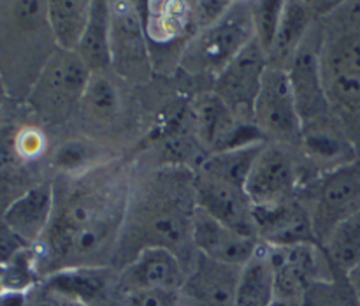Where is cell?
<instances>
[{
    "mask_svg": "<svg viewBox=\"0 0 360 306\" xmlns=\"http://www.w3.org/2000/svg\"><path fill=\"white\" fill-rule=\"evenodd\" d=\"M253 39L255 25L250 4L231 2L217 21L192 35L179 63L190 74L217 77Z\"/></svg>",
    "mask_w": 360,
    "mask_h": 306,
    "instance_id": "cell-3",
    "label": "cell"
},
{
    "mask_svg": "<svg viewBox=\"0 0 360 306\" xmlns=\"http://www.w3.org/2000/svg\"><path fill=\"white\" fill-rule=\"evenodd\" d=\"M250 7H252L253 25H255V39L262 46L266 55H269V49L276 37L278 27H280L285 2L260 0V2H250Z\"/></svg>",
    "mask_w": 360,
    "mask_h": 306,
    "instance_id": "cell-29",
    "label": "cell"
},
{
    "mask_svg": "<svg viewBox=\"0 0 360 306\" xmlns=\"http://www.w3.org/2000/svg\"><path fill=\"white\" fill-rule=\"evenodd\" d=\"M243 267L227 266L197 253L192 271L179 291L188 306H234Z\"/></svg>",
    "mask_w": 360,
    "mask_h": 306,
    "instance_id": "cell-13",
    "label": "cell"
},
{
    "mask_svg": "<svg viewBox=\"0 0 360 306\" xmlns=\"http://www.w3.org/2000/svg\"><path fill=\"white\" fill-rule=\"evenodd\" d=\"M347 281H348V285H350L352 292H354L355 299H357V302L360 306V264L355 267L354 271H350V273L347 274Z\"/></svg>",
    "mask_w": 360,
    "mask_h": 306,
    "instance_id": "cell-36",
    "label": "cell"
},
{
    "mask_svg": "<svg viewBox=\"0 0 360 306\" xmlns=\"http://www.w3.org/2000/svg\"><path fill=\"white\" fill-rule=\"evenodd\" d=\"M53 210L55 189L51 185H37L7 208L4 222L23 243H37L51 222Z\"/></svg>",
    "mask_w": 360,
    "mask_h": 306,
    "instance_id": "cell-17",
    "label": "cell"
},
{
    "mask_svg": "<svg viewBox=\"0 0 360 306\" xmlns=\"http://www.w3.org/2000/svg\"><path fill=\"white\" fill-rule=\"evenodd\" d=\"M129 199L127 178L111 167L91 169L55 190L51 222L34 250L39 274L115 260Z\"/></svg>",
    "mask_w": 360,
    "mask_h": 306,
    "instance_id": "cell-1",
    "label": "cell"
},
{
    "mask_svg": "<svg viewBox=\"0 0 360 306\" xmlns=\"http://www.w3.org/2000/svg\"><path fill=\"white\" fill-rule=\"evenodd\" d=\"M306 211L316 243L323 246L336 225L360 213V160H348L323 172L313 186Z\"/></svg>",
    "mask_w": 360,
    "mask_h": 306,
    "instance_id": "cell-4",
    "label": "cell"
},
{
    "mask_svg": "<svg viewBox=\"0 0 360 306\" xmlns=\"http://www.w3.org/2000/svg\"><path fill=\"white\" fill-rule=\"evenodd\" d=\"M292 90L299 116L304 122H311L322 116L327 109V91L323 88L322 62L319 58L316 46L306 37L297 56L288 69Z\"/></svg>",
    "mask_w": 360,
    "mask_h": 306,
    "instance_id": "cell-15",
    "label": "cell"
},
{
    "mask_svg": "<svg viewBox=\"0 0 360 306\" xmlns=\"http://www.w3.org/2000/svg\"><path fill=\"white\" fill-rule=\"evenodd\" d=\"M193 246L200 255L234 267H245L260 248L259 239L227 227L200 208L193 215Z\"/></svg>",
    "mask_w": 360,
    "mask_h": 306,
    "instance_id": "cell-12",
    "label": "cell"
},
{
    "mask_svg": "<svg viewBox=\"0 0 360 306\" xmlns=\"http://www.w3.org/2000/svg\"><path fill=\"white\" fill-rule=\"evenodd\" d=\"M253 122L260 132L278 141L295 143L301 139L304 127L295 104L288 70L267 65L253 106Z\"/></svg>",
    "mask_w": 360,
    "mask_h": 306,
    "instance_id": "cell-7",
    "label": "cell"
},
{
    "mask_svg": "<svg viewBox=\"0 0 360 306\" xmlns=\"http://www.w3.org/2000/svg\"><path fill=\"white\" fill-rule=\"evenodd\" d=\"M28 295L21 292H4L0 295V306H27Z\"/></svg>",
    "mask_w": 360,
    "mask_h": 306,
    "instance_id": "cell-35",
    "label": "cell"
},
{
    "mask_svg": "<svg viewBox=\"0 0 360 306\" xmlns=\"http://www.w3.org/2000/svg\"><path fill=\"white\" fill-rule=\"evenodd\" d=\"M185 266L167 248H146L123 269L122 283L127 292L165 291L178 292L185 283Z\"/></svg>",
    "mask_w": 360,
    "mask_h": 306,
    "instance_id": "cell-14",
    "label": "cell"
},
{
    "mask_svg": "<svg viewBox=\"0 0 360 306\" xmlns=\"http://www.w3.org/2000/svg\"><path fill=\"white\" fill-rule=\"evenodd\" d=\"M311 23V7L302 2H285L280 27L269 49V65L288 70L304 44Z\"/></svg>",
    "mask_w": 360,
    "mask_h": 306,
    "instance_id": "cell-18",
    "label": "cell"
},
{
    "mask_svg": "<svg viewBox=\"0 0 360 306\" xmlns=\"http://www.w3.org/2000/svg\"><path fill=\"white\" fill-rule=\"evenodd\" d=\"M276 283L267 248H259L257 255L243 267L234 306H274Z\"/></svg>",
    "mask_w": 360,
    "mask_h": 306,
    "instance_id": "cell-22",
    "label": "cell"
},
{
    "mask_svg": "<svg viewBox=\"0 0 360 306\" xmlns=\"http://www.w3.org/2000/svg\"><path fill=\"white\" fill-rule=\"evenodd\" d=\"M37 262L34 250L23 248L11 257L2 266L4 292H21L28 294L39 280Z\"/></svg>",
    "mask_w": 360,
    "mask_h": 306,
    "instance_id": "cell-27",
    "label": "cell"
},
{
    "mask_svg": "<svg viewBox=\"0 0 360 306\" xmlns=\"http://www.w3.org/2000/svg\"><path fill=\"white\" fill-rule=\"evenodd\" d=\"M190 23L192 7L186 2H155L148 7L144 28L155 42H169L179 37Z\"/></svg>",
    "mask_w": 360,
    "mask_h": 306,
    "instance_id": "cell-25",
    "label": "cell"
},
{
    "mask_svg": "<svg viewBox=\"0 0 360 306\" xmlns=\"http://www.w3.org/2000/svg\"><path fill=\"white\" fill-rule=\"evenodd\" d=\"M109 39H111V2L95 0L90 7L86 30L76 51L91 72L111 69Z\"/></svg>",
    "mask_w": 360,
    "mask_h": 306,
    "instance_id": "cell-20",
    "label": "cell"
},
{
    "mask_svg": "<svg viewBox=\"0 0 360 306\" xmlns=\"http://www.w3.org/2000/svg\"><path fill=\"white\" fill-rule=\"evenodd\" d=\"M81 104L94 118H109L118 111L120 95L112 81L102 72H94L83 95Z\"/></svg>",
    "mask_w": 360,
    "mask_h": 306,
    "instance_id": "cell-28",
    "label": "cell"
},
{
    "mask_svg": "<svg viewBox=\"0 0 360 306\" xmlns=\"http://www.w3.org/2000/svg\"><path fill=\"white\" fill-rule=\"evenodd\" d=\"M130 306H179L178 292L134 291L129 292Z\"/></svg>",
    "mask_w": 360,
    "mask_h": 306,
    "instance_id": "cell-32",
    "label": "cell"
},
{
    "mask_svg": "<svg viewBox=\"0 0 360 306\" xmlns=\"http://www.w3.org/2000/svg\"><path fill=\"white\" fill-rule=\"evenodd\" d=\"M95 157H97V151L91 144L79 139H72L58 146L55 157H53V164L62 169L63 172L77 176L91 171Z\"/></svg>",
    "mask_w": 360,
    "mask_h": 306,
    "instance_id": "cell-30",
    "label": "cell"
},
{
    "mask_svg": "<svg viewBox=\"0 0 360 306\" xmlns=\"http://www.w3.org/2000/svg\"><path fill=\"white\" fill-rule=\"evenodd\" d=\"M48 7L49 32L55 46L62 51H77L81 37L86 30L91 2L88 0H55Z\"/></svg>",
    "mask_w": 360,
    "mask_h": 306,
    "instance_id": "cell-21",
    "label": "cell"
},
{
    "mask_svg": "<svg viewBox=\"0 0 360 306\" xmlns=\"http://www.w3.org/2000/svg\"><path fill=\"white\" fill-rule=\"evenodd\" d=\"M269 60L266 51L253 39L214 79L213 94L238 115H248L253 120V106L259 97L262 77Z\"/></svg>",
    "mask_w": 360,
    "mask_h": 306,
    "instance_id": "cell-9",
    "label": "cell"
},
{
    "mask_svg": "<svg viewBox=\"0 0 360 306\" xmlns=\"http://www.w3.org/2000/svg\"><path fill=\"white\" fill-rule=\"evenodd\" d=\"M91 74L77 53L56 49L41 70L32 94L35 109L49 122L65 118L83 101Z\"/></svg>",
    "mask_w": 360,
    "mask_h": 306,
    "instance_id": "cell-5",
    "label": "cell"
},
{
    "mask_svg": "<svg viewBox=\"0 0 360 306\" xmlns=\"http://www.w3.org/2000/svg\"><path fill=\"white\" fill-rule=\"evenodd\" d=\"M195 199L197 208L218 222L241 234L257 238L253 204L243 186L199 171L195 174Z\"/></svg>",
    "mask_w": 360,
    "mask_h": 306,
    "instance_id": "cell-11",
    "label": "cell"
},
{
    "mask_svg": "<svg viewBox=\"0 0 360 306\" xmlns=\"http://www.w3.org/2000/svg\"><path fill=\"white\" fill-rule=\"evenodd\" d=\"M306 306H359L350 285L348 291L336 285V280L313 285L304 295Z\"/></svg>",
    "mask_w": 360,
    "mask_h": 306,
    "instance_id": "cell-31",
    "label": "cell"
},
{
    "mask_svg": "<svg viewBox=\"0 0 360 306\" xmlns=\"http://www.w3.org/2000/svg\"><path fill=\"white\" fill-rule=\"evenodd\" d=\"M246 196L253 208H273L288 203L295 190V165L280 146L264 144L246 178Z\"/></svg>",
    "mask_w": 360,
    "mask_h": 306,
    "instance_id": "cell-10",
    "label": "cell"
},
{
    "mask_svg": "<svg viewBox=\"0 0 360 306\" xmlns=\"http://www.w3.org/2000/svg\"><path fill=\"white\" fill-rule=\"evenodd\" d=\"M111 67L116 74L136 83L151 74L146 28L141 11L132 2H111Z\"/></svg>",
    "mask_w": 360,
    "mask_h": 306,
    "instance_id": "cell-8",
    "label": "cell"
},
{
    "mask_svg": "<svg viewBox=\"0 0 360 306\" xmlns=\"http://www.w3.org/2000/svg\"><path fill=\"white\" fill-rule=\"evenodd\" d=\"M322 77H360V32L345 35L336 42L329 60L322 65Z\"/></svg>",
    "mask_w": 360,
    "mask_h": 306,
    "instance_id": "cell-26",
    "label": "cell"
},
{
    "mask_svg": "<svg viewBox=\"0 0 360 306\" xmlns=\"http://www.w3.org/2000/svg\"><path fill=\"white\" fill-rule=\"evenodd\" d=\"M319 246L316 243L267 246V255L274 271L276 299H281L280 302L287 305L304 299L313 285L333 281L323 276L326 273L330 276L334 269L326 252L320 253Z\"/></svg>",
    "mask_w": 360,
    "mask_h": 306,
    "instance_id": "cell-6",
    "label": "cell"
},
{
    "mask_svg": "<svg viewBox=\"0 0 360 306\" xmlns=\"http://www.w3.org/2000/svg\"><path fill=\"white\" fill-rule=\"evenodd\" d=\"M42 287L53 294L91 306L105 294L108 271L104 267H74L56 271L44 278Z\"/></svg>",
    "mask_w": 360,
    "mask_h": 306,
    "instance_id": "cell-19",
    "label": "cell"
},
{
    "mask_svg": "<svg viewBox=\"0 0 360 306\" xmlns=\"http://www.w3.org/2000/svg\"><path fill=\"white\" fill-rule=\"evenodd\" d=\"M4 294V283H2V264H0V295Z\"/></svg>",
    "mask_w": 360,
    "mask_h": 306,
    "instance_id": "cell-37",
    "label": "cell"
},
{
    "mask_svg": "<svg viewBox=\"0 0 360 306\" xmlns=\"http://www.w3.org/2000/svg\"><path fill=\"white\" fill-rule=\"evenodd\" d=\"M27 306H86V305L72 301V299L62 298V295L58 294H53V292L46 291V288L42 287V294H39L37 298L32 301V305H27Z\"/></svg>",
    "mask_w": 360,
    "mask_h": 306,
    "instance_id": "cell-34",
    "label": "cell"
},
{
    "mask_svg": "<svg viewBox=\"0 0 360 306\" xmlns=\"http://www.w3.org/2000/svg\"><path fill=\"white\" fill-rule=\"evenodd\" d=\"M253 217L257 238H262L267 246L316 243L308 211L295 200L273 208H253Z\"/></svg>",
    "mask_w": 360,
    "mask_h": 306,
    "instance_id": "cell-16",
    "label": "cell"
},
{
    "mask_svg": "<svg viewBox=\"0 0 360 306\" xmlns=\"http://www.w3.org/2000/svg\"><path fill=\"white\" fill-rule=\"evenodd\" d=\"M323 248L334 271L345 276L354 271L360 264V213L336 225Z\"/></svg>",
    "mask_w": 360,
    "mask_h": 306,
    "instance_id": "cell-24",
    "label": "cell"
},
{
    "mask_svg": "<svg viewBox=\"0 0 360 306\" xmlns=\"http://www.w3.org/2000/svg\"><path fill=\"white\" fill-rule=\"evenodd\" d=\"M195 210V176L192 172L171 167L151 174L141 190H130L115 260L125 262L127 259L130 264L143 250L153 246L171 250L181 262L186 260L193 246Z\"/></svg>",
    "mask_w": 360,
    "mask_h": 306,
    "instance_id": "cell-2",
    "label": "cell"
},
{
    "mask_svg": "<svg viewBox=\"0 0 360 306\" xmlns=\"http://www.w3.org/2000/svg\"><path fill=\"white\" fill-rule=\"evenodd\" d=\"M46 141L42 132L35 129H25L14 139V148L23 158H35L44 151Z\"/></svg>",
    "mask_w": 360,
    "mask_h": 306,
    "instance_id": "cell-33",
    "label": "cell"
},
{
    "mask_svg": "<svg viewBox=\"0 0 360 306\" xmlns=\"http://www.w3.org/2000/svg\"><path fill=\"white\" fill-rule=\"evenodd\" d=\"M264 144L266 143L260 141V143L248 144V146L214 151L213 155H210V158H206V160L202 162L200 171L245 189L250 169H252L253 162H255V158L259 157V153L262 151Z\"/></svg>",
    "mask_w": 360,
    "mask_h": 306,
    "instance_id": "cell-23",
    "label": "cell"
}]
</instances>
